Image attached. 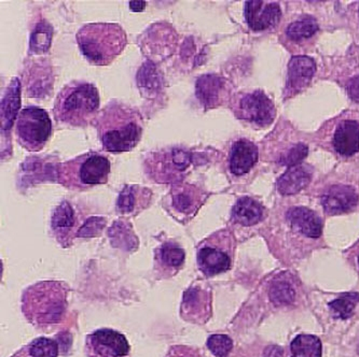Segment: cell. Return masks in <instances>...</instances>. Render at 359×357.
<instances>
[{
    "label": "cell",
    "instance_id": "d6986e66",
    "mask_svg": "<svg viewBox=\"0 0 359 357\" xmlns=\"http://www.w3.org/2000/svg\"><path fill=\"white\" fill-rule=\"evenodd\" d=\"M258 160V148L252 142L242 139L232 146L230 170L236 176L248 174Z\"/></svg>",
    "mask_w": 359,
    "mask_h": 357
},
{
    "label": "cell",
    "instance_id": "3957f363",
    "mask_svg": "<svg viewBox=\"0 0 359 357\" xmlns=\"http://www.w3.org/2000/svg\"><path fill=\"white\" fill-rule=\"evenodd\" d=\"M77 42L82 54L95 66H108L126 47V34L116 23H91L80 28Z\"/></svg>",
    "mask_w": 359,
    "mask_h": 357
},
{
    "label": "cell",
    "instance_id": "484cf974",
    "mask_svg": "<svg viewBox=\"0 0 359 357\" xmlns=\"http://www.w3.org/2000/svg\"><path fill=\"white\" fill-rule=\"evenodd\" d=\"M292 357H322V341L314 335L297 336L290 344Z\"/></svg>",
    "mask_w": 359,
    "mask_h": 357
},
{
    "label": "cell",
    "instance_id": "5b68a950",
    "mask_svg": "<svg viewBox=\"0 0 359 357\" xmlns=\"http://www.w3.org/2000/svg\"><path fill=\"white\" fill-rule=\"evenodd\" d=\"M110 162L97 153H86L63 162L57 169V180L70 190H88L108 181Z\"/></svg>",
    "mask_w": 359,
    "mask_h": 357
},
{
    "label": "cell",
    "instance_id": "ba28073f",
    "mask_svg": "<svg viewBox=\"0 0 359 357\" xmlns=\"http://www.w3.org/2000/svg\"><path fill=\"white\" fill-rule=\"evenodd\" d=\"M191 162L189 152L177 148H168L150 155L147 172L159 183H180Z\"/></svg>",
    "mask_w": 359,
    "mask_h": 357
},
{
    "label": "cell",
    "instance_id": "1f68e13d",
    "mask_svg": "<svg viewBox=\"0 0 359 357\" xmlns=\"http://www.w3.org/2000/svg\"><path fill=\"white\" fill-rule=\"evenodd\" d=\"M208 346L216 356L226 357L233 348V342L226 335H212L208 338Z\"/></svg>",
    "mask_w": 359,
    "mask_h": 357
},
{
    "label": "cell",
    "instance_id": "5bb4252c",
    "mask_svg": "<svg viewBox=\"0 0 359 357\" xmlns=\"http://www.w3.org/2000/svg\"><path fill=\"white\" fill-rule=\"evenodd\" d=\"M282 18L278 4L250 0L245 4V19L252 31H260L273 27Z\"/></svg>",
    "mask_w": 359,
    "mask_h": 357
},
{
    "label": "cell",
    "instance_id": "ffe728a7",
    "mask_svg": "<svg viewBox=\"0 0 359 357\" xmlns=\"http://www.w3.org/2000/svg\"><path fill=\"white\" fill-rule=\"evenodd\" d=\"M316 71L315 62L309 56H294L288 64V88L299 92L306 88Z\"/></svg>",
    "mask_w": 359,
    "mask_h": 357
},
{
    "label": "cell",
    "instance_id": "8992f818",
    "mask_svg": "<svg viewBox=\"0 0 359 357\" xmlns=\"http://www.w3.org/2000/svg\"><path fill=\"white\" fill-rule=\"evenodd\" d=\"M52 124L47 111L35 106L20 112L15 124V136L20 146L28 152L41 151L49 141Z\"/></svg>",
    "mask_w": 359,
    "mask_h": 357
},
{
    "label": "cell",
    "instance_id": "44dd1931",
    "mask_svg": "<svg viewBox=\"0 0 359 357\" xmlns=\"http://www.w3.org/2000/svg\"><path fill=\"white\" fill-rule=\"evenodd\" d=\"M334 146L343 156H352L359 151V124L356 121H343L334 132Z\"/></svg>",
    "mask_w": 359,
    "mask_h": 357
},
{
    "label": "cell",
    "instance_id": "6da1fadb",
    "mask_svg": "<svg viewBox=\"0 0 359 357\" xmlns=\"http://www.w3.org/2000/svg\"><path fill=\"white\" fill-rule=\"evenodd\" d=\"M98 138L104 150L124 153L133 150L142 136V118L135 109L112 102L96 116Z\"/></svg>",
    "mask_w": 359,
    "mask_h": 357
},
{
    "label": "cell",
    "instance_id": "30bf717a",
    "mask_svg": "<svg viewBox=\"0 0 359 357\" xmlns=\"http://www.w3.org/2000/svg\"><path fill=\"white\" fill-rule=\"evenodd\" d=\"M87 357H130L131 346L124 335L110 328H102L88 335Z\"/></svg>",
    "mask_w": 359,
    "mask_h": 357
},
{
    "label": "cell",
    "instance_id": "7a4b0ae2",
    "mask_svg": "<svg viewBox=\"0 0 359 357\" xmlns=\"http://www.w3.org/2000/svg\"><path fill=\"white\" fill-rule=\"evenodd\" d=\"M69 288L62 281H41L26 288L22 311L34 326L48 327L63 318L67 309Z\"/></svg>",
    "mask_w": 359,
    "mask_h": 357
},
{
    "label": "cell",
    "instance_id": "ac0fdd59",
    "mask_svg": "<svg viewBox=\"0 0 359 357\" xmlns=\"http://www.w3.org/2000/svg\"><path fill=\"white\" fill-rule=\"evenodd\" d=\"M226 82L215 74H206L196 81V96L206 109H212L222 104L226 96Z\"/></svg>",
    "mask_w": 359,
    "mask_h": 357
},
{
    "label": "cell",
    "instance_id": "f546056e",
    "mask_svg": "<svg viewBox=\"0 0 359 357\" xmlns=\"http://www.w3.org/2000/svg\"><path fill=\"white\" fill-rule=\"evenodd\" d=\"M318 31V24L312 17H306L294 22L287 27V36L294 41L312 37Z\"/></svg>",
    "mask_w": 359,
    "mask_h": 357
},
{
    "label": "cell",
    "instance_id": "d4e9b609",
    "mask_svg": "<svg viewBox=\"0 0 359 357\" xmlns=\"http://www.w3.org/2000/svg\"><path fill=\"white\" fill-rule=\"evenodd\" d=\"M59 344L54 339L40 337L22 348L12 357H57Z\"/></svg>",
    "mask_w": 359,
    "mask_h": 357
},
{
    "label": "cell",
    "instance_id": "9a60e30c",
    "mask_svg": "<svg viewBox=\"0 0 359 357\" xmlns=\"http://www.w3.org/2000/svg\"><path fill=\"white\" fill-rule=\"evenodd\" d=\"M52 230L60 244L67 248L72 244V240L79 234L78 220L74 212L73 206L67 202H62L56 206L52 214Z\"/></svg>",
    "mask_w": 359,
    "mask_h": 357
},
{
    "label": "cell",
    "instance_id": "4fadbf2b",
    "mask_svg": "<svg viewBox=\"0 0 359 357\" xmlns=\"http://www.w3.org/2000/svg\"><path fill=\"white\" fill-rule=\"evenodd\" d=\"M238 115L259 125H268L274 120L276 109L264 92L256 91L246 94L240 100Z\"/></svg>",
    "mask_w": 359,
    "mask_h": 357
},
{
    "label": "cell",
    "instance_id": "52a82bcc",
    "mask_svg": "<svg viewBox=\"0 0 359 357\" xmlns=\"http://www.w3.org/2000/svg\"><path fill=\"white\" fill-rule=\"evenodd\" d=\"M231 237L226 230L215 232L201 242L196 252L198 270L206 276L228 272L232 262Z\"/></svg>",
    "mask_w": 359,
    "mask_h": 357
},
{
    "label": "cell",
    "instance_id": "277c9868",
    "mask_svg": "<svg viewBox=\"0 0 359 357\" xmlns=\"http://www.w3.org/2000/svg\"><path fill=\"white\" fill-rule=\"evenodd\" d=\"M100 108L97 88L86 82H73L60 92L54 105L56 120L66 125L84 127Z\"/></svg>",
    "mask_w": 359,
    "mask_h": 357
},
{
    "label": "cell",
    "instance_id": "7402d4cb",
    "mask_svg": "<svg viewBox=\"0 0 359 357\" xmlns=\"http://www.w3.org/2000/svg\"><path fill=\"white\" fill-rule=\"evenodd\" d=\"M312 170L306 166L290 167L278 181V192L284 196L294 195L310 184Z\"/></svg>",
    "mask_w": 359,
    "mask_h": 357
},
{
    "label": "cell",
    "instance_id": "f1b7e54d",
    "mask_svg": "<svg viewBox=\"0 0 359 357\" xmlns=\"http://www.w3.org/2000/svg\"><path fill=\"white\" fill-rule=\"evenodd\" d=\"M359 302L358 293H344L337 300L329 302V309L334 318L346 320L354 314L355 308Z\"/></svg>",
    "mask_w": 359,
    "mask_h": 357
},
{
    "label": "cell",
    "instance_id": "836d02e7",
    "mask_svg": "<svg viewBox=\"0 0 359 357\" xmlns=\"http://www.w3.org/2000/svg\"><path fill=\"white\" fill-rule=\"evenodd\" d=\"M165 357H202L198 349L190 346H172Z\"/></svg>",
    "mask_w": 359,
    "mask_h": 357
},
{
    "label": "cell",
    "instance_id": "7c38bea8",
    "mask_svg": "<svg viewBox=\"0 0 359 357\" xmlns=\"http://www.w3.org/2000/svg\"><path fill=\"white\" fill-rule=\"evenodd\" d=\"M186 253L173 241L162 244L154 252V274L160 280L173 278L184 267Z\"/></svg>",
    "mask_w": 359,
    "mask_h": 357
},
{
    "label": "cell",
    "instance_id": "cb8c5ba5",
    "mask_svg": "<svg viewBox=\"0 0 359 357\" xmlns=\"http://www.w3.org/2000/svg\"><path fill=\"white\" fill-rule=\"evenodd\" d=\"M264 218V206L250 197L238 200L232 210V220L242 226L256 225Z\"/></svg>",
    "mask_w": 359,
    "mask_h": 357
},
{
    "label": "cell",
    "instance_id": "e0dca14e",
    "mask_svg": "<svg viewBox=\"0 0 359 357\" xmlns=\"http://www.w3.org/2000/svg\"><path fill=\"white\" fill-rule=\"evenodd\" d=\"M287 220L297 232L313 239H318L322 236L323 222L318 214L304 206H294L288 210Z\"/></svg>",
    "mask_w": 359,
    "mask_h": 357
},
{
    "label": "cell",
    "instance_id": "d6a6232c",
    "mask_svg": "<svg viewBox=\"0 0 359 357\" xmlns=\"http://www.w3.org/2000/svg\"><path fill=\"white\" fill-rule=\"evenodd\" d=\"M308 151V146H306V144H297L294 148H290L288 153L285 154V155L280 158V162L282 165L294 167V166L299 165V164L306 158Z\"/></svg>",
    "mask_w": 359,
    "mask_h": 357
},
{
    "label": "cell",
    "instance_id": "603a6c76",
    "mask_svg": "<svg viewBox=\"0 0 359 357\" xmlns=\"http://www.w3.org/2000/svg\"><path fill=\"white\" fill-rule=\"evenodd\" d=\"M151 192L147 188L138 186H126L120 192L117 209L121 214H134L140 212L149 204Z\"/></svg>",
    "mask_w": 359,
    "mask_h": 357
},
{
    "label": "cell",
    "instance_id": "4316f807",
    "mask_svg": "<svg viewBox=\"0 0 359 357\" xmlns=\"http://www.w3.org/2000/svg\"><path fill=\"white\" fill-rule=\"evenodd\" d=\"M271 302L278 304H290L296 298V290L287 274H280L272 281L269 292Z\"/></svg>",
    "mask_w": 359,
    "mask_h": 357
},
{
    "label": "cell",
    "instance_id": "4dcf8cb0",
    "mask_svg": "<svg viewBox=\"0 0 359 357\" xmlns=\"http://www.w3.org/2000/svg\"><path fill=\"white\" fill-rule=\"evenodd\" d=\"M52 29L49 24H40L31 38V48L35 53L48 51L51 42Z\"/></svg>",
    "mask_w": 359,
    "mask_h": 357
},
{
    "label": "cell",
    "instance_id": "d590c367",
    "mask_svg": "<svg viewBox=\"0 0 359 357\" xmlns=\"http://www.w3.org/2000/svg\"><path fill=\"white\" fill-rule=\"evenodd\" d=\"M283 349L278 346H270L264 350V357H282Z\"/></svg>",
    "mask_w": 359,
    "mask_h": 357
},
{
    "label": "cell",
    "instance_id": "9c48e42d",
    "mask_svg": "<svg viewBox=\"0 0 359 357\" xmlns=\"http://www.w3.org/2000/svg\"><path fill=\"white\" fill-rule=\"evenodd\" d=\"M206 197L203 190L192 184L176 183L164 200V206L175 220L189 222L203 206Z\"/></svg>",
    "mask_w": 359,
    "mask_h": 357
},
{
    "label": "cell",
    "instance_id": "e575fe53",
    "mask_svg": "<svg viewBox=\"0 0 359 357\" xmlns=\"http://www.w3.org/2000/svg\"><path fill=\"white\" fill-rule=\"evenodd\" d=\"M348 93L351 99L359 102V76L350 80L348 84Z\"/></svg>",
    "mask_w": 359,
    "mask_h": 357
},
{
    "label": "cell",
    "instance_id": "2e32d148",
    "mask_svg": "<svg viewBox=\"0 0 359 357\" xmlns=\"http://www.w3.org/2000/svg\"><path fill=\"white\" fill-rule=\"evenodd\" d=\"M357 202L358 195L354 188L348 186H330L322 197L323 208L330 216L350 211L356 206Z\"/></svg>",
    "mask_w": 359,
    "mask_h": 357
},
{
    "label": "cell",
    "instance_id": "8d00e7d4",
    "mask_svg": "<svg viewBox=\"0 0 359 357\" xmlns=\"http://www.w3.org/2000/svg\"><path fill=\"white\" fill-rule=\"evenodd\" d=\"M145 1H131L130 3V8H131L132 11L142 12L145 10Z\"/></svg>",
    "mask_w": 359,
    "mask_h": 357
},
{
    "label": "cell",
    "instance_id": "8fae6325",
    "mask_svg": "<svg viewBox=\"0 0 359 357\" xmlns=\"http://www.w3.org/2000/svg\"><path fill=\"white\" fill-rule=\"evenodd\" d=\"M210 314V292L201 284H192L182 297L180 316L187 322L205 323Z\"/></svg>",
    "mask_w": 359,
    "mask_h": 357
},
{
    "label": "cell",
    "instance_id": "83f0119b",
    "mask_svg": "<svg viewBox=\"0 0 359 357\" xmlns=\"http://www.w3.org/2000/svg\"><path fill=\"white\" fill-rule=\"evenodd\" d=\"M8 94L1 104V121L3 128L8 130L11 127L20 104V83L19 80H12L11 85L8 88Z\"/></svg>",
    "mask_w": 359,
    "mask_h": 357
},
{
    "label": "cell",
    "instance_id": "74e56055",
    "mask_svg": "<svg viewBox=\"0 0 359 357\" xmlns=\"http://www.w3.org/2000/svg\"><path fill=\"white\" fill-rule=\"evenodd\" d=\"M358 265H359V258H358Z\"/></svg>",
    "mask_w": 359,
    "mask_h": 357
}]
</instances>
